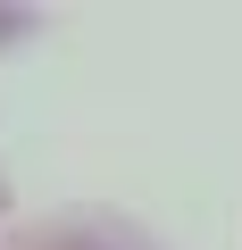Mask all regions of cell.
Segmentation results:
<instances>
[{
    "label": "cell",
    "mask_w": 242,
    "mask_h": 250,
    "mask_svg": "<svg viewBox=\"0 0 242 250\" xmlns=\"http://www.w3.org/2000/svg\"><path fill=\"white\" fill-rule=\"evenodd\" d=\"M50 250H92V242H50Z\"/></svg>",
    "instance_id": "1"
}]
</instances>
